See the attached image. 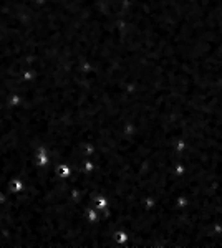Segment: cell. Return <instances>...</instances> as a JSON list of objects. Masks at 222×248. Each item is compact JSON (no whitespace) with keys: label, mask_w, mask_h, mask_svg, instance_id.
<instances>
[{"label":"cell","mask_w":222,"mask_h":248,"mask_svg":"<svg viewBox=\"0 0 222 248\" xmlns=\"http://www.w3.org/2000/svg\"><path fill=\"white\" fill-rule=\"evenodd\" d=\"M10 187L15 190V192H18V190L22 189V184H20V180H12V184H10Z\"/></svg>","instance_id":"1"},{"label":"cell","mask_w":222,"mask_h":248,"mask_svg":"<svg viewBox=\"0 0 222 248\" xmlns=\"http://www.w3.org/2000/svg\"><path fill=\"white\" fill-rule=\"evenodd\" d=\"M60 174H61V175H66V174H68V169H65V167L60 169Z\"/></svg>","instance_id":"2"}]
</instances>
